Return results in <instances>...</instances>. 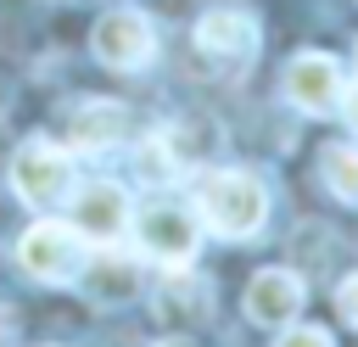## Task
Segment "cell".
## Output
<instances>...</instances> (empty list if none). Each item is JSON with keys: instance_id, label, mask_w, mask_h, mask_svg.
<instances>
[{"instance_id": "1", "label": "cell", "mask_w": 358, "mask_h": 347, "mask_svg": "<svg viewBox=\"0 0 358 347\" xmlns=\"http://www.w3.org/2000/svg\"><path fill=\"white\" fill-rule=\"evenodd\" d=\"M268 218V190L246 168H218L196 185V224H207L218 241H246Z\"/></svg>"}, {"instance_id": "2", "label": "cell", "mask_w": 358, "mask_h": 347, "mask_svg": "<svg viewBox=\"0 0 358 347\" xmlns=\"http://www.w3.org/2000/svg\"><path fill=\"white\" fill-rule=\"evenodd\" d=\"M11 190H17L28 207H39V213L62 207V201L73 196V157H67L62 146H50V140H28V146L11 157Z\"/></svg>"}, {"instance_id": "3", "label": "cell", "mask_w": 358, "mask_h": 347, "mask_svg": "<svg viewBox=\"0 0 358 347\" xmlns=\"http://www.w3.org/2000/svg\"><path fill=\"white\" fill-rule=\"evenodd\" d=\"M129 224H134L140 252L157 257V263H168V269H185V263L196 257V246H201L196 213H185V207H173V201H151V207H140Z\"/></svg>"}, {"instance_id": "4", "label": "cell", "mask_w": 358, "mask_h": 347, "mask_svg": "<svg viewBox=\"0 0 358 347\" xmlns=\"http://www.w3.org/2000/svg\"><path fill=\"white\" fill-rule=\"evenodd\" d=\"M17 257H22V269H28L34 280L67 285V280H78V269H84V235H78L73 224L39 218V224L17 241Z\"/></svg>"}, {"instance_id": "5", "label": "cell", "mask_w": 358, "mask_h": 347, "mask_svg": "<svg viewBox=\"0 0 358 347\" xmlns=\"http://www.w3.org/2000/svg\"><path fill=\"white\" fill-rule=\"evenodd\" d=\"M90 50H95V62H101V67H112V73H134V67H145V62H151V50H157L151 17H145V11H134V6L106 11V17L95 22V34H90Z\"/></svg>"}, {"instance_id": "6", "label": "cell", "mask_w": 358, "mask_h": 347, "mask_svg": "<svg viewBox=\"0 0 358 347\" xmlns=\"http://www.w3.org/2000/svg\"><path fill=\"white\" fill-rule=\"evenodd\" d=\"M129 218H134V207H129V190L117 179H90V185H73V196H67V224L84 241L106 246L129 229Z\"/></svg>"}, {"instance_id": "7", "label": "cell", "mask_w": 358, "mask_h": 347, "mask_svg": "<svg viewBox=\"0 0 358 347\" xmlns=\"http://www.w3.org/2000/svg\"><path fill=\"white\" fill-rule=\"evenodd\" d=\"M196 50L201 62H213L218 73H241L252 56H257V22L235 6H218L196 22Z\"/></svg>"}, {"instance_id": "8", "label": "cell", "mask_w": 358, "mask_h": 347, "mask_svg": "<svg viewBox=\"0 0 358 347\" xmlns=\"http://www.w3.org/2000/svg\"><path fill=\"white\" fill-rule=\"evenodd\" d=\"M341 62L336 56H324V50H296L291 62H285V95H291V106L296 112H313V118H324V112H336L341 106Z\"/></svg>"}, {"instance_id": "9", "label": "cell", "mask_w": 358, "mask_h": 347, "mask_svg": "<svg viewBox=\"0 0 358 347\" xmlns=\"http://www.w3.org/2000/svg\"><path fill=\"white\" fill-rule=\"evenodd\" d=\"M78 285H84V297H90V302H101V308H123V302H134V297H140V263L106 241V252L84 257Z\"/></svg>"}, {"instance_id": "10", "label": "cell", "mask_w": 358, "mask_h": 347, "mask_svg": "<svg viewBox=\"0 0 358 347\" xmlns=\"http://www.w3.org/2000/svg\"><path fill=\"white\" fill-rule=\"evenodd\" d=\"M296 308H302V280L291 274V269H257L252 280H246V319L252 325H291L296 319Z\"/></svg>"}, {"instance_id": "11", "label": "cell", "mask_w": 358, "mask_h": 347, "mask_svg": "<svg viewBox=\"0 0 358 347\" xmlns=\"http://www.w3.org/2000/svg\"><path fill=\"white\" fill-rule=\"evenodd\" d=\"M123 129H129V112L117 101H84L67 118V146L73 151H106L123 140Z\"/></svg>"}, {"instance_id": "12", "label": "cell", "mask_w": 358, "mask_h": 347, "mask_svg": "<svg viewBox=\"0 0 358 347\" xmlns=\"http://www.w3.org/2000/svg\"><path fill=\"white\" fill-rule=\"evenodd\" d=\"M319 174H324V190L347 207H358V140H336L319 151Z\"/></svg>"}, {"instance_id": "13", "label": "cell", "mask_w": 358, "mask_h": 347, "mask_svg": "<svg viewBox=\"0 0 358 347\" xmlns=\"http://www.w3.org/2000/svg\"><path fill=\"white\" fill-rule=\"evenodd\" d=\"M280 330H285V336H280L274 347H336L324 325H280Z\"/></svg>"}, {"instance_id": "14", "label": "cell", "mask_w": 358, "mask_h": 347, "mask_svg": "<svg viewBox=\"0 0 358 347\" xmlns=\"http://www.w3.org/2000/svg\"><path fill=\"white\" fill-rule=\"evenodd\" d=\"M336 308H341V319L358 330V274H347V280L336 285Z\"/></svg>"}, {"instance_id": "15", "label": "cell", "mask_w": 358, "mask_h": 347, "mask_svg": "<svg viewBox=\"0 0 358 347\" xmlns=\"http://www.w3.org/2000/svg\"><path fill=\"white\" fill-rule=\"evenodd\" d=\"M341 112H347V123L358 129V84H352V90H341Z\"/></svg>"}, {"instance_id": "16", "label": "cell", "mask_w": 358, "mask_h": 347, "mask_svg": "<svg viewBox=\"0 0 358 347\" xmlns=\"http://www.w3.org/2000/svg\"><path fill=\"white\" fill-rule=\"evenodd\" d=\"M157 347H196V341H190V336H162Z\"/></svg>"}, {"instance_id": "17", "label": "cell", "mask_w": 358, "mask_h": 347, "mask_svg": "<svg viewBox=\"0 0 358 347\" xmlns=\"http://www.w3.org/2000/svg\"><path fill=\"white\" fill-rule=\"evenodd\" d=\"M352 62H358V50H352Z\"/></svg>"}]
</instances>
